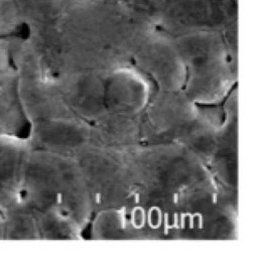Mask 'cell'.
I'll return each instance as SVG.
<instances>
[{"mask_svg": "<svg viewBox=\"0 0 258 258\" xmlns=\"http://www.w3.org/2000/svg\"><path fill=\"white\" fill-rule=\"evenodd\" d=\"M153 27L194 31L233 26L237 0H127Z\"/></svg>", "mask_w": 258, "mask_h": 258, "instance_id": "6da1fadb", "label": "cell"}, {"mask_svg": "<svg viewBox=\"0 0 258 258\" xmlns=\"http://www.w3.org/2000/svg\"><path fill=\"white\" fill-rule=\"evenodd\" d=\"M32 147L19 135H0V214L19 205L25 169Z\"/></svg>", "mask_w": 258, "mask_h": 258, "instance_id": "7a4b0ae2", "label": "cell"}, {"mask_svg": "<svg viewBox=\"0 0 258 258\" xmlns=\"http://www.w3.org/2000/svg\"><path fill=\"white\" fill-rule=\"evenodd\" d=\"M26 122L14 64L0 72V135H19Z\"/></svg>", "mask_w": 258, "mask_h": 258, "instance_id": "3957f363", "label": "cell"}, {"mask_svg": "<svg viewBox=\"0 0 258 258\" xmlns=\"http://www.w3.org/2000/svg\"><path fill=\"white\" fill-rule=\"evenodd\" d=\"M75 0H13L22 26L48 22L63 13Z\"/></svg>", "mask_w": 258, "mask_h": 258, "instance_id": "277c9868", "label": "cell"}, {"mask_svg": "<svg viewBox=\"0 0 258 258\" xmlns=\"http://www.w3.org/2000/svg\"><path fill=\"white\" fill-rule=\"evenodd\" d=\"M21 26L13 0H0V36L17 34Z\"/></svg>", "mask_w": 258, "mask_h": 258, "instance_id": "5b68a950", "label": "cell"}, {"mask_svg": "<svg viewBox=\"0 0 258 258\" xmlns=\"http://www.w3.org/2000/svg\"><path fill=\"white\" fill-rule=\"evenodd\" d=\"M3 228H4V219L0 214V240H3Z\"/></svg>", "mask_w": 258, "mask_h": 258, "instance_id": "8992f818", "label": "cell"}]
</instances>
